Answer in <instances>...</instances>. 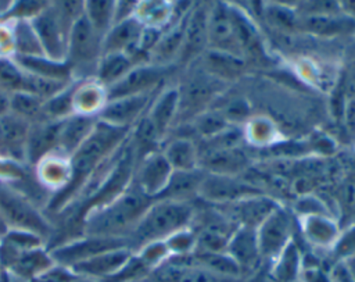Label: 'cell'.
<instances>
[{
  "label": "cell",
  "mask_w": 355,
  "mask_h": 282,
  "mask_svg": "<svg viewBox=\"0 0 355 282\" xmlns=\"http://www.w3.org/2000/svg\"><path fill=\"white\" fill-rule=\"evenodd\" d=\"M129 131L130 129L116 128L97 119L90 136L71 156L72 179L64 192L49 200L44 210L47 217L49 214L57 215L75 201L87 179L100 167V164L126 142Z\"/></svg>",
  "instance_id": "obj_1"
},
{
  "label": "cell",
  "mask_w": 355,
  "mask_h": 282,
  "mask_svg": "<svg viewBox=\"0 0 355 282\" xmlns=\"http://www.w3.org/2000/svg\"><path fill=\"white\" fill-rule=\"evenodd\" d=\"M153 199L144 196L133 185L111 201L83 214L79 235L128 239Z\"/></svg>",
  "instance_id": "obj_2"
},
{
  "label": "cell",
  "mask_w": 355,
  "mask_h": 282,
  "mask_svg": "<svg viewBox=\"0 0 355 282\" xmlns=\"http://www.w3.org/2000/svg\"><path fill=\"white\" fill-rule=\"evenodd\" d=\"M194 211L196 207L191 203L162 199L153 200L128 236L130 249L135 253L147 243L165 240L172 233L190 226Z\"/></svg>",
  "instance_id": "obj_3"
},
{
  "label": "cell",
  "mask_w": 355,
  "mask_h": 282,
  "mask_svg": "<svg viewBox=\"0 0 355 282\" xmlns=\"http://www.w3.org/2000/svg\"><path fill=\"white\" fill-rule=\"evenodd\" d=\"M0 214L10 229H25L43 236L47 244L54 225L44 210L14 185L0 181Z\"/></svg>",
  "instance_id": "obj_4"
},
{
  "label": "cell",
  "mask_w": 355,
  "mask_h": 282,
  "mask_svg": "<svg viewBox=\"0 0 355 282\" xmlns=\"http://www.w3.org/2000/svg\"><path fill=\"white\" fill-rule=\"evenodd\" d=\"M103 38L92 28L85 17L79 18L69 31L65 61L75 81L94 78L101 57Z\"/></svg>",
  "instance_id": "obj_5"
},
{
  "label": "cell",
  "mask_w": 355,
  "mask_h": 282,
  "mask_svg": "<svg viewBox=\"0 0 355 282\" xmlns=\"http://www.w3.org/2000/svg\"><path fill=\"white\" fill-rule=\"evenodd\" d=\"M222 81L216 79L201 67L193 71L179 89V115L194 118L200 113L209 108V104L219 96L222 88Z\"/></svg>",
  "instance_id": "obj_6"
},
{
  "label": "cell",
  "mask_w": 355,
  "mask_h": 282,
  "mask_svg": "<svg viewBox=\"0 0 355 282\" xmlns=\"http://www.w3.org/2000/svg\"><path fill=\"white\" fill-rule=\"evenodd\" d=\"M129 246L128 239H115V238H100V236H87L79 235L72 239L64 240L53 247H49L50 254L57 265L71 268L82 261H86L94 257L98 253H103L110 249Z\"/></svg>",
  "instance_id": "obj_7"
},
{
  "label": "cell",
  "mask_w": 355,
  "mask_h": 282,
  "mask_svg": "<svg viewBox=\"0 0 355 282\" xmlns=\"http://www.w3.org/2000/svg\"><path fill=\"white\" fill-rule=\"evenodd\" d=\"M261 258L272 261L294 240V225L291 214L279 204L255 229Z\"/></svg>",
  "instance_id": "obj_8"
},
{
  "label": "cell",
  "mask_w": 355,
  "mask_h": 282,
  "mask_svg": "<svg viewBox=\"0 0 355 282\" xmlns=\"http://www.w3.org/2000/svg\"><path fill=\"white\" fill-rule=\"evenodd\" d=\"M0 261L6 271L29 282L55 265L47 246L17 250L0 242Z\"/></svg>",
  "instance_id": "obj_9"
},
{
  "label": "cell",
  "mask_w": 355,
  "mask_h": 282,
  "mask_svg": "<svg viewBox=\"0 0 355 282\" xmlns=\"http://www.w3.org/2000/svg\"><path fill=\"white\" fill-rule=\"evenodd\" d=\"M31 24L39 38L44 56L51 60L65 61L69 29L61 21L53 1H47L46 7L31 19Z\"/></svg>",
  "instance_id": "obj_10"
},
{
  "label": "cell",
  "mask_w": 355,
  "mask_h": 282,
  "mask_svg": "<svg viewBox=\"0 0 355 282\" xmlns=\"http://www.w3.org/2000/svg\"><path fill=\"white\" fill-rule=\"evenodd\" d=\"M207 50L243 58L229 3H211L207 25ZM244 60V58H243Z\"/></svg>",
  "instance_id": "obj_11"
},
{
  "label": "cell",
  "mask_w": 355,
  "mask_h": 282,
  "mask_svg": "<svg viewBox=\"0 0 355 282\" xmlns=\"http://www.w3.org/2000/svg\"><path fill=\"white\" fill-rule=\"evenodd\" d=\"M168 67L151 63L135 65L121 81L107 88L108 100L123 96L150 94L158 92L164 86Z\"/></svg>",
  "instance_id": "obj_12"
},
{
  "label": "cell",
  "mask_w": 355,
  "mask_h": 282,
  "mask_svg": "<svg viewBox=\"0 0 355 282\" xmlns=\"http://www.w3.org/2000/svg\"><path fill=\"white\" fill-rule=\"evenodd\" d=\"M172 172L173 168L159 149L136 161L132 185L144 196L155 200L165 189Z\"/></svg>",
  "instance_id": "obj_13"
},
{
  "label": "cell",
  "mask_w": 355,
  "mask_h": 282,
  "mask_svg": "<svg viewBox=\"0 0 355 282\" xmlns=\"http://www.w3.org/2000/svg\"><path fill=\"white\" fill-rule=\"evenodd\" d=\"M31 168L33 178L50 199L64 192L72 179L71 157L60 150L47 153Z\"/></svg>",
  "instance_id": "obj_14"
},
{
  "label": "cell",
  "mask_w": 355,
  "mask_h": 282,
  "mask_svg": "<svg viewBox=\"0 0 355 282\" xmlns=\"http://www.w3.org/2000/svg\"><path fill=\"white\" fill-rule=\"evenodd\" d=\"M279 206L276 200L262 193L247 196L232 203L215 206L236 226H257Z\"/></svg>",
  "instance_id": "obj_15"
},
{
  "label": "cell",
  "mask_w": 355,
  "mask_h": 282,
  "mask_svg": "<svg viewBox=\"0 0 355 282\" xmlns=\"http://www.w3.org/2000/svg\"><path fill=\"white\" fill-rule=\"evenodd\" d=\"M157 93L110 99L97 119L116 128L130 129L147 113Z\"/></svg>",
  "instance_id": "obj_16"
},
{
  "label": "cell",
  "mask_w": 355,
  "mask_h": 282,
  "mask_svg": "<svg viewBox=\"0 0 355 282\" xmlns=\"http://www.w3.org/2000/svg\"><path fill=\"white\" fill-rule=\"evenodd\" d=\"M143 282H240V279L219 276L189 263L184 257H169L154 268Z\"/></svg>",
  "instance_id": "obj_17"
},
{
  "label": "cell",
  "mask_w": 355,
  "mask_h": 282,
  "mask_svg": "<svg viewBox=\"0 0 355 282\" xmlns=\"http://www.w3.org/2000/svg\"><path fill=\"white\" fill-rule=\"evenodd\" d=\"M258 193H261L258 189L244 182L243 179H239L237 176L215 175L205 172L198 197L204 199L208 203H212L214 206H219Z\"/></svg>",
  "instance_id": "obj_18"
},
{
  "label": "cell",
  "mask_w": 355,
  "mask_h": 282,
  "mask_svg": "<svg viewBox=\"0 0 355 282\" xmlns=\"http://www.w3.org/2000/svg\"><path fill=\"white\" fill-rule=\"evenodd\" d=\"M209 4L198 3L191 4L186 21L183 33V46L179 60L190 63L197 57H201L208 47L207 42V25H208Z\"/></svg>",
  "instance_id": "obj_19"
},
{
  "label": "cell",
  "mask_w": 355,
  "mask_h": 282,
  "mask_svg": "<svg viewBox=\"0 0 355 282\" xmlns=\"http://www.w3.org/2000/svg\"><path fill=\"white\" fill-rule=\"evenodd\" d=\"M133 256V250L128 246L105 250L94 257L82 261L69 269L79 278L101 282L116 274Z\"/></svg>",
  "instance_id": "obj_20"
},
{
  "label": "cell",
  "mask_w": 355,
  "mask_h": 282,
  "mask_svg": "<svg viewBox=\"0 0 355 282\" xmlns=\"http://www.w3.org/2000/svg\"><path fill=\"white\" fill-rule=\"evenodd\" d=\"M179 115V89L178 86H162L153 99L146 117L150 119L161 140L164 142Z\"/></svg>",
  "instance_id": "obj_21"
},
{
  "label": "cell",
  "mask_w": 355,
  "mask_h": 282,
  "mask_svg": "<svg viewBox=\"0 0 355 282\" xmlns=\"http://www.w3.org/2000/svg\"><path fill=\"white\" fill-rule=\"evenodd\" d=\"M141 32L143 25L135 17L115 22L103 38L101 54L125 53L129 54L136 61V64H139L136 56Z\"/></svg>",
  "instance_id": "obj_22"
},
{
  "label": "cell",
  "mask_w": 355,
  "mask_h": 282,
  "mask_svg": "<svg viewBox=\"0 0 355 282\" xmlns=\"http://www.w3.org/2000/svg\"><path fill=\"white\" fill-rule=\"evenodd\" d=\"M297 219L305 242L316 250L329 251L341 231L338 222L330 214H311Z\"/></svg>",
  "instance_id": "obj_23"
},
{
  "label": "cell",
  "mask_w": 355,
  "mask_h": 282,
  "mask_svg": "<svg viewBox=\"0 0 355 282\" xmlns=\"http://www.w3.org/2000/svg\"><path fill=\"white\" fill-rule=\"evenodd\" d=\"M225 253L239 265L243 274L255 269L262 261L255 229L237 226L227 240Z\"/></svg>",
  "instance_id": "obj_24"
},
{
  "label": "cell",
  "mask_w": 355,
  "mask_h": 282,
  "mask_svg": "<svg viewBox=\"0 0 355 282\" xmlns=\"http://www.w3.org/2000/svg\"><path fill=\"white\" fill-rule=\"evenodd\" d=\"M29 124L8 113L0 118V158L25 164Z\"/></svg>",
  "instance_id": "obj_25"
},
{
  "label": "cell",
  "mask_w": 355,
  "mask_h": 282,
  "mask_svg": "<svg viewBox=\"0 0 355 282\" xmlns=\"http://www.w3.org/2000/svg\"><path fill=\"white\" fill-rule=\"evenodd\" d=\"M108 101V90L96 78L73 82L72 108L73 114L97 118Z\"/></svg>",
  "instance_id": "obj_26"
},
{
  "label": "cell",
  "mask_w": 355,
  "mask_h": 282,
  "mask_svg": "<svg viewBox=\"0 0 355 282\" xmlns=\"http://www.w3.org/2000/svg\"><path fill=\"white\" fill-rule=\"evenodd\" d=\"M247 164L245 154L237 146L209 147L204 154H200V168L207 174L236 176Z\"/></svg>",
  "instance_id": "obj_27"
},
{
  "label": "cell",
  "mask_w": 355,
  "mask_h": 282,
  "mask_svg": "<svg viewBox=\"0 0 355 282\" xmlns=\"http://www.w3.org/2000/svg\"><path fill=\"white\" fill-rule=\"evenodd\" d=\"M60 121H40L29 125L25 143V164L32 167L43 156L57 150Z\"/></svg>",
  "instance_id": "obj_28"
},
{
  "label": "cell",
  "mask_w": 355,
  "mask_h": 282,
  "mask_svg": "<svg viewBox=\"0 0 355 282\" xmlns=\"http://www.w3.org/2000/svg\"><path fill=\"white\" fill-rule=\"evenodd\" d=\"M178 6L172 1H161V0H151V1H136L135 14L133 17L144 26L164 31L173 22L179 21L189 10L178 14Z\"/></svg>",
  "instance_id": "obj_29"
},
{
  "label": "cell",
  "mask_w": 355,
  "mask_h": 282,
  "mask_svg": "<svg viewBox=\"0 0 355 282\" xmlns=\"http://www.w3.org/2000/svg\"><path fill=\"white\" fill-rule=\"evenodd\" d=\"M96 124L97 118L78 114H72L68 118L60 121L57 150L71 157L90 136Z\"/></svg>",
  "instance_id": "obj_30"
},
{
  "label": "cell",
  "mask_w": 355,
  "mask_h": 282,
  "mask_svg": "<svg viewBox=\"0 0 355 282\" xmlns=\"http://www.w3.org/2000/svg\"><path fill=\"white\" fill-rule=\"evenodd\" d=\"M205 172L201 168L191 171H173L165 189L157 199L180 203H191L200 196Z\"/></svg>",
  "instance_id": "obj_31"
},
{
  "label": "cell",
  "mask_w": 355,
  "mask_h": 282,
  "mask_svg": "<svg viewBox=\"0 0 355 282\" xmlns=\"http://www.w3.org/2000/svg\"><path fill=\"white\" fill-rule=\"evenodd\" d=\"M304 264L302 253L293 240L270 261L269 276L275 282H300Z\"/></svg>",
  "instance_id": "obj_32"
},
{
  "label": "cell",
  "mask_w": 355,
  "mask_h": 282,
  "mask_svg": "<svg viewBox=\"0 0 355 282\" xmlns=\"http://www.w3.org/2000/svg\"><path fill=\"white\" fill-rule=\"evenodd\" d=\"M173 171H191L200 168V149L186 136L172 138L161 149Z\"/></svg>",
  "instance_id": "obj_33"
},
{
  "label": "cell",
  "mask_w": 355,
  "mask_h": 282,
  "mask_svg": "<svg viewBox=\"0 0 355 282\" xmlns=\"http://www.w3.org/2000/svg\"><path fill=\"white\" fill-rule=\"evenodd\" d=\"M201 68L223 83L239 78L245 67V60L212 50H205L201 56Z\"/></svg>",
  "instance_id": "obj_34"
},
{
  "label": "cell",
  "mask_w": 355,
  "mask_h": 282,
  "mask_svg": "<svg viewBox=\"0 0 355 282\" xmlns=\"http://www.w3.org/2000/svg\"><path fill=\"white\" fill-rule=\"evenodd\" d=\"M261 15L266 24L280 33L302 32L301 17L294 6L282 3H262Z\"/></svg>",
  "instance_id": "obj_35"
},
{
  "label": "cell",
  "mask_w": 355,
  "mask_h": 282,
  "mask_svg": "<svg viewBox=\"0 0 355 282\" xmlns=\"http://www.w3.org/2000/svg\"><path fill=\"white\" fill-rule=\"evenodd\" d=\"M136 64V61L125 53H104L101 54L94 78L105 88L121 81Z\"/></svg>",
  "instance_id": "obj_36"
},
{
  "label": "cell",
  "mask_w": 355,
  "mask_h": 282,
  "mask_svg": "<svg viewBox=\"0 0 355 282\" xmlns=\"http://www.w3.org/2000/svg\"><path fill=\"white\" fill-rule=\"evenodd\" d=\"M302 32L318 36H337L349 33L355 29V19L345 14L320 15V17H301Z\"/></svg>",
  "instance_id": "obj_37"
},
{
  "label": "cell",
  "mask_w": 355,
  "mask_h": 282,
  "mask_svg": "<svg viewBox=\"0 0 355 282\" xmlns=\"http://www.w3.org/2000/svg\"><path fill=\"white\" fill-rule=\"evenodd\" d=\"M17 63L28 72L50 78V79H57V81H64V82H73L72 71L68 65L67 61H57L51 60L46 56H39V57H14Z\"/></svg>",
  "instance_id": "obj_38"
},
{
  "label": "cell",
  "mask_w": 355,
  "mask_h": 282,
  "mask_svg": "<svg viewBox=\"0 0 355 282\" xmlns=\"http://www.w3.org/2000/svg\"><path fill=\"white\" fill-rule=\"evenodd\" d=\"M244 139L257 147L272 146L280 139L276 124L266 115H251L243 126Z\"/></svg>",
  "instance_id": "obj_39"
},
{
  "label": "cell",
  "mask_w": 355,
  "mask_h": 282,
  "mask_svg": "<svg viewBox=\"0 0 355 282\" xmlns=\"http://www.w3.org/2000/svg\"><path fill=\"white\" fill-rule=\"evenodd\" d=\"M14 40V57H39L44 56L39 38L31 21L10 22Z\"/></svg>",
  "instance_id": "obj_40"
},
{
  "label": "cell",
  "mask_w": 355,
  "mask_h": 282,
  "mask_svg": "<svg viewBox=\"0 0 355 282\" xmlns=\"http://www.w3.org/2000/svg\"><path fill=\"white\" fill-rule=\"evenodd\" d=\"M44 100L26 92H15L10 94V113L24 119L29 125L44 121Z\"/></svg>",
  "instance_id": "obj_41"
},
{
  "label": "cell",
  "mask_w": 355,
  "mask_h": 282,
  "mask_svg": "<svg viewBox=\"0 0 355 282\" xmlns=\"http://www.w3.org/2000/svg\"><path fill=\"white\" fill-rule=\"evenodd\" d=\"M114 8L115 1L111 0L83 1V17L101 38L114 25Z\"/></svg>",
  "instance_id": "obj_42"
},
{
  "label": "cell",
  "mask_w": 355,
  "mask_h": 282,
  "mask_svg": "<svg viewBox=\"0 0 355 282\" xmlns=\"http://www.w3.org/2000/svg\"><path fill=\"white\" fill-rule=\"evenodd\" d=\"M191 122L194 131L205 140H211L227 131L229 128L234 126L223 117V114L218 108H207L205 111L196 115Z\"/></svg>",
  "instance_id": "obj_43"
},
{
  "label": "cell",
  "mask_w": 355,
  "mask_h": 282,
  "mask_svg": "<svg viewBox=\"0 0 355 282\" xmlns=\"http://www.w3.org/2000/svg\"><path fill=\"white\" fill-rule=\"evenodd\" d=\"M72 82H64V81H57V79H50L44 76H39L35 74H31L25 71V78H24V85L21 92L31 93L33 96L40 97L42 100H49L50 97L55 96L65 88H68Z\"/></svg>",
  "instance_id": "obj_44"
},
{
  "label": "cell",
  "mask_w": 355,
  "mask_h": 282,
  "mask_svg": "<svg viewBox=\"0 0 355 282\" xmlns=\"http://www.w3.org/2000/svg\"><path fill=\"white\" fill-rule=\"evenodd\" d=\"M25 69L14 56H0V90L12 94L22 90Z\"/></svg>",
  "instance_id": "obj_45"
},
{
  "label": "cell",
  "mask_w": 355,
  "mask_h": 282,
  "mask_svg": "<svg viewBox=\"0 0 355 282\" xmlns=\"http://www.w3.org/2000/svg\"><path fill=\"white\" fill-rule=\"evenodd\" d=\"M73 82L68 88H65L64 90H61L60 93H57L55 96H53L44 101V108H43L44 119L62 121L73 114V108H72Z\"/></svg>",
  "instance_id": "obj_46"
},
{
  "label": "cell",
  "mask_w": 355,
  "mask_h": 282,
  "mask_svg": "<svg viewBox=\"0 0 355 282\" xmlns=\"http://www.w3.org/2000/svg\"><path fill=\"white\" fill-rule=\"evenodd\" d=\"M46 4L47 1H40V0L10 1L8 7L0 14V21H4V22L31 21L46 7Z\"/></svg>",
  "instance_id": "obj_47"
},
{
  "label": "cell",
  "mask_w": 355,
  "mask_h": 282,
  "mask_svg": "<svg viewBox=\"0 0 355 282\" xmlns=\"http://www.w3.org/2000/svg\"><path fill=\"white\" fill-rule=\"evenodd\" d=\"M164 242L171 257H186L196 250V233L191 226H186L172 233Z\"/></svg>",
  "instance_id": "obj_48"
},
{
  "label": "cell",
  "mask_w": 355,
  "mask_h": 282,
  "mask_svg": "<svg viewBox=\"0 0 355 282\" xmlns=\"http://www.w3.org/2000/svg\"><path fill=\"white\" fill-rule=\"evenodd\" d=\"M327 253L331 256L334 264L347 263L355 257V222L340 231L337 240Z\"/></svg>",
  "instance_id": "obj_49"
},
{
  "label": "cell",
  "mask_w": 355,
  "mask_h": 282,
  "mask_svg": "<svg viewBox=\"0 0 355 282\" xmlns=\"http://www.w3.org/2000/svg\"><path fill=\"white\" fill-rule=\"evenodd\" d=\"M0 242L17 250H31L47 246V240L43 236L25 229H8Z\"/></svg>",
  "instance_id": "obj_50"
},
{
  "label": "cell",
  "mask_w": 355,
  "mask_h": 282,
  "mask_svg": "<svg viewBox=\"0 0 355 282\" xmlns=\"http://www.w3.org/2000/svg\"><path fill=\"white\" fill-rule=\"evenodd\" d=\"M135 254L140 258V261L150 271H153L154 268H157L158 265H161L162 263H165L171 257L169 250H168L164 240H157V242L147 243V244L141 246L140 249H137L135 251Z\"/></svg>",
  "instance_id": "obj_51"
},
{
  "label": "cell",
  "mask_w": 355,
  "mask_h": 282,
  "mask_svg": "<svg viewBox=\"0 0 355 282\" xmlns=\"http://www.w3.org/2000/svg\"><path fill=\"white\" fill-rule=\"evenodd\" d=\"M293 210L297 214V218L304 215H311V214H329L326 204L318 197L311 194H305L301 199H298Z\"/></svg>",
  "instance_id": "obj_52"
},
{
  "label": "cell",
  "mask_w": 355,
  "mask_h": 282,
  "mask_svg": "<svg viewBox=\"0 0 355 282\" xmlns=\"http://www.w3.org/2000/svg\"><path fill=\"white\" fill-rule=\"evenodd\" d=\"M79 276H76L69 268L55 264L53 268L33 278L29 282H76Z\"/></svg>",
  "instance_id": "obj_53"
},
{
  "label": "cell",
  "mask_w": 355,
  "mask_h": 282,
  "mask_svg": "<svg viewBox=\"0 0 355 282\" xmlns=\"http://www.w3.org/2000/svg\"><path fill=\"white\" fill-rule=\"evenodd\" d=\"M300 282H333L330 269L326 271L319 265H306L304 264Z\"/></svg>",
  "instance_id": "obj_54"
},
{
  "label": "cell",
  "mask_w": 355,
  "mask_h": 282,
  "mask_svg": "<svg viewBox=\"0 0 355 282\" xmlns=\"http://www.w3.org/2000/svg\"><path fill=\"white\" fill-rule=\"evenodd\" d=\"M0 56H14L11 24L4 21H0Z\"/></svg>",
  "instance_id": "obj_55"
},
{
  "label": "cell",
  "mask_w": 355,
  "mask_h": 282,
  "mask_svg": "<svg viewBox=\"0 0 355 282\" xmlns=\"http://www.w3.org/2000/svg\"><path fill=\"white\" fill-rule=\"evenodd\" d=\"M136 1H115L114 8V24L132 18L135 14Z\"/></svg>",
  "instance_id": "obj_56"
},
{
  "label": "cell",
  "mask_w": 355,
  "mask_h": 282,
  "mask_svg": "<svg viewBox=\"0 0 355 282\" xmlns=\"http://www.w3.org/2000/svg\"><path fill=\"white\" fill-rule=\"evenodd\" d=\"M330 274H331L333 282H355L345 263L333 264V267L330 268Z\"/></svg>",
  "instance_id": "obj_57"
},
{
  "label": "cell",
  "mask_w": 355,
  "mask_h": 282,
  "mask_svg": "<svg viewBox=\"0 0 355 282\" xmlns=\"http://www.w3.org/2000/svg\"><path fill=\"white\" fill-rule=\"evenodd\" d=\"M10 113V94L0 90V118Z\"/></svg>",
  "instance_id": "obj_58"
},
{
  "label": "cell",
  "mask_w": 355,
  "mask_h": 282,
  "mask_svg": "<svg viewBox=\"0 0 355 282\" xmlns=\"http://www.w3.org/2000/svg\"><path fill=\"white\" fill-rule=\"evenodd\" d=\"M340 7H341V11H343L347 17L355 19V1L340 3Z\"/></svg>",
  "instance_id": "obj_59"
},
{
  "label": "cell",
  "mask_w": 355,
  "mask_h": 282,
  "mask_svg": "<svg viewBox=\"0 0 355 282\" xmlns=\"http://www.w3.org/2000/svg\"><path fill=\"white\" fill-rule=\"evenodd\" d=\"M10 228H8V225H7V222L4 221V218H3V215L0 214V240L3 239V236L7 233V231H8Z\"/></svg>",
  "instance_id": "obj_60"
},
{
  "label": "cell",
  "mask_w": 355,
  "mask_h": 282,
  "mask_svg": "<svg viewBox=\"0 0 355 282\" xmlns=\"http://www.w3.org/2000/svg\"><path fill=\"white\" fill-rule=\"evenodd\" d=\"M3 271H4V268H3V265H1V261H0V278H1V274H3Z\"/></svg>",
  "instance_id": "obj_61"
}]
</instances>
